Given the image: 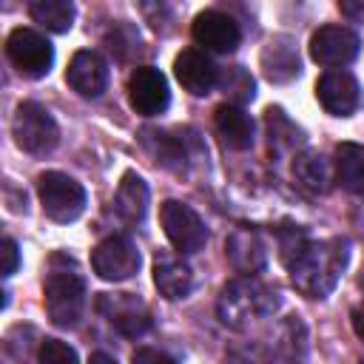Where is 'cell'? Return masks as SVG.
Listing matches in <instances>:
<instances>
[{"label": "cell", "instance_id": "1", "mask_svg": "<svg viewBox=\"0 0 364 364\" xmlns=\"http://www.w3.org/2000/svg\"><path fill=\"white\" fill-rule=\"evenodd\" d=\"M279 247H282V262L290 273L293 287L307 299H324L338 284L350 256L344 239L313 242L299 228L282 230Z\"/></svg>", "mask_w": 364, "mask_h": 364}, {"label": "cell", "instance_id": "2", "mask_svg": "<svg viewBox=\"0 0 364 364\" xmlns=\"http://www.w3.org/2000/svg\"><path fill=\"white\" fill-rule=\"evenodd\" d=\"M276 304H279V299L267 284H262L253 276H242V279H233L222 287L216 310H219V318L225 327L242 330L253 321L273 316Z\"/></svg>", "mask_w": 364, "mask_h": 364}, {"label": "cell", "instance_id": "3", "mask_svg": "<svg viewBox=\"0 0 364 364\" xmlns=\"http://www.w3.org/2000/svg\"><path fill=\"white\" fill-rule=\"evenodd\" d=\"M48 318L57 327H74L85 307V282L77 270H51L43 284Z\"/></svg>", "mask_w": 364, "mask_h": 364}, {"label": "cell", "instance_id": "4", "mask_svg": "<svg viewBox=\"0 0 364 364\" xmlns=\"http://www.w3.org/2000/svg\"><path fill=\"white\" fill-rule=\"evenodd\" d=\"M37 196L43 213L60 225L74 222L85 210V188L60 171H46L37 176Z\"/></svg>", "mask_w": 364, "mask_h": 364}, {"label": "cell", "instance_id": "5", "mask_svg": "<svg viewBox=\"0 0 364 364\" xmlns=\"http://www.w3.org/2000/svg\"><path fill=\"white\" fill-rule=\"evenodd\" d=\"M11 134H14V142L26 154H34V156H46L60 142V128L54 117L48 114V108H43L40 102L17 105L14 119H11Z\"/></svg>", "mask_w": 364, "mask_h": 364}, {"label": "cell", "instance_id": "6", "mask_svg": "<svg viewBox=\"0 0 364 364\" xmlns=\"http://www.w3.org/2000/svg\"><path fill=\"white\" fill-rule=\"evenodd\" d=\"M159 222H162V230L168 236V242L179 250V253H196L205 247L208 242V228L205 222L199 219V213L193 208H188L185 202H176V199H168L162 202L159 208Z\"/></svg>", "mask_w": 364, "mask_h": 364}, {"label": "cell", "instance_id": "7", "mask_svg": "<svg viewBox=\"0 0 364 364\" xmlns=\"http://www.w3.org/2000/svg\"><path fill=\"white\" fill-rule=\"evenodd\" d=\"M6 54H9L11 65L23 77H31V80L46 77L51 71V63H54L51 43L34 28H14L6 40Z\"/></svg>", "mask_w": 364, "mask_h": 364}, {"label": "cell", "instance_id": "8", "mask_svg": "<svg viewBox=\"0 0 364 364\" xmlns=\"http://www.w3.org/2000/svg\"><path fill=\"white\" fill-rule=\"evenodd\" d=\"M97 310L108 318L114 330H119L128 338H139L151 330V310L134 293H100Z\"/></svg>", "mask_w": 364, "mask_h": 364}, {"label": "cell", "instance_id": "9", "mask_svg": "<svg viewBox=\"0 0 364 364\" xmlns=\"http://www.w3.org/2000/svg\"><path fill=\"white\" fill-rule=\"evenodd\" d=\"M91 267L105 282H125L139 270V250L128 236H108L91 250Z\"/></svg>", "mask_w": 364, "mask_h": 364}, {"label": "cell", "instance_id": "10", "mask_svg": "<svg viewBox=\"0 0 364 364\" xmlns=\"http://www.w3.org/2000/svg\"><path fill=\"white\" fill-rule=\"evenodd\" d=\"M361 40L347 26H321L310 37V57L324 68H341L350 65L358 57Z\"/></svg>", "mask_w": 364, "mask_h": 364}, {"label": "cell", "instance_id": "11", "mask_svg": "<svg viewBox=\"0 0 364 364\" xmlns=\"http://www.w3.org/2000/svg\"><path fill=\"white\" fill-rule=\"evenodd\" d=\"M128 102L142 117L162 114L168 108V102H171V91H168L165 74L159 68H154V65L134 68L131 77H128Z\"/></svg>", "mask_w": 364, "mask_h": 364}, {"label": "cell", "instance_id": "12", "mask_svg": "<svg viewBox=\"0 0 364 364\" xmlns=\"http://www.w3.org/2000/svg\"><path fill=\"white\" fill-rule=\"evenodd\" d=\"M193 40L208 51L230 54V51H236L242 31H239L233 17H228L225 11L208 9V11H199L193 17Z\"/></svg>", "mask_w": 364, "mask_h": 364}, {"label": "cell", "instance_id": "13", "mask_svg": "<svg viewBox=\"0 0 364 364\" xmlns=\"http://www.w3.org/2000/svg\"><path fill=\"white\" fill-rule=\"evenodd\" d=\"M316 97L321 108L333 117H350L361 102L358 80L350 71H327L316 82Z\"/></svg>", "mask_w": 364, "mask_h": 364}, {"label": "cell", "instance_id": "14", "mask_svg": "<svg viewBox=\"0 0 364 364\" xmlns=\"http://www.w3.org/2000/svg\"><path fill=\"white\" fill-rule=\"evenodd\" d=\"M173 74L176 80L182 82L185 91L196 94V97H205L213 91V85L219 82V68L210 63L208 54L196 51V48H185L176 54L173 60Z\"/></svg>", "mask_w": 364, "mask_h": 364}, {"label": "cell", "instance_id": "15", "mask_svg": "<svg viewBox=\"0 0 364 364\" xmlns=\"http://www.w3.org/2000/svg\"><path fill=\"white\" fill-rule=\"evenodd\" d=\"M65 82L80 97H100L108 85V65L97 51H77L65 68Z\"/></svg>", "mask_w": 364, "mask_h": 364}, {"label": "cell", "instance_id": "16", "mask_svg": "<svg viewBox=\"0 0 364 364\" xmlns=\"http://www.w3.org/2000/svg\"><path fill=\"white\" fill-rule=\"evenodd\" d=\"M225 256L230 262V267L236 273H245V276H253L264 267V245L259 239L256 230L250 228H233L228 242H225Z\"/></svg>", "mask_w": 364, "mask_h": 364}, {"label": "cell", "instance_id": "17", "mask_svg": "<svg viewBox=\"0 0 364 364\" xmlns=\"http://www.w3.org/2000/svg\"><path fill=\"white\" fill-rule=\"evenodd\" d=\"M154 284L165 299H185L193 287V270L171 250H159L154 256Z\"/></svg>", "mask_w": 364, "mask_h": 364}, {"label": "cell", "instance_id": "18", "mask_svg": "<svg viewBox=\"0 0 364 364\" xmlns=\"http://www.w3.org/2000/svg\"><path fill=\"white\" fill-rule=\"evenodd\" d=\"M142 148L154 156V162L171 168V171H185L188 168V136L182 134H168L159 128H142L139 134Z\"/></svg>", "mask_w": 364, "mask_h": 364}, {"label": "cell", "instance_id": "19", "mask_svg": "<svg viewBox=\"0 0 364 364\" xmlns=\"http://www.w3.org/2000/svg\"><path fill=\"white\" fill-rule=\"evenodd\" d=\"M213 125L219 139L233 148V151H245L253 145V119L239 108V105H219L213 114Z\"/></svg>", "mask_w": 364, "mask_h": 364}, {"label": "cell", "instance_id": "20", "mask_svg": "<svg viewBox=\"0 0 364 364\" xmlns=\"http://www.w3.org/2000/svg\"><path fill=\"white\" fill-rule=\"evenodd\" d=\"M262 68L270 82H287V80L299 77L301 63H299L296 46L287 37H273L262 51Z\"/></svg>", "mask_w": 364, "mask_h": 364}, {"label": "cell", "instance_id": "21", "mask_svg": "<svg viewBox=\"0 0 364 364\" xmlns=\"http://www.w3.org/2000/svg\"><path fill=\"white\" fill-rule=\"evenodd\" d=\"M114 205H117L119 219H125L128 225L142 222L145 219V210H148V185H145V179L139 173L128 171L122 176V182H119V188H117Z\"/></svg>", "mask_w": 364, "mask_h": 364}, {"label": "cell", "instance_id": "22", "mask_svg": "<svg viewBox=\"0 0 364 364\" xmlns=\"http://www.w3.org/2000/svg\"><path fill=\"white\" fill-rule=\"evenodd\" d=\"M336 179L353 193L364 191V145L341 142L336 148Z\"/></svg>", "mask_w": 364, "mask_h": 364}, {"label": "cell", "instance_id": "23", "mask_svg": "<svg viewBox=\"0 0 364 364\" xmlns=\"http://www.w3.org/2000/svg\"><path fill=\"white\" fill-rule=\"evenodd\" d=\"M293 173H296V179H299L307 191H313V193H327V188H330V165H327V159H324L321 154H316V151L299 154L296 162H293Z\"/></svg>", "mask_w": 364, "mask_h": 364}, {"label": "cell", "instance_id": "24", "mask_svg": "<svg viewBox=\"0 0 364 364\" xmlns=\"http://www.w3.org/2000/svg\"><path fill=\"white\" fill-rule=\"evenodd\" d=\"M28 14L34 23H40L43 28L57 31V34L68 31L74 23V6L68 0H34Z\"/></svg>", "mask_w": 364, "mask_h": 364}, {"label": "cell", "instance_id": "25", "mask_svg": "<svg viewBox=\"0 0 364 364\" xmlns=\"http://www.w3.org/2000/svg\"><path fill=\"white\" fill-rule=\"evenodd\" d=\"M273 350L279 355V364H301L307 344H304V324L299 318L284 321V327L279 330V338L273 341Z\"/></svg>", "mask_w": 364, "mask_h": 364}, {"label": "cell", "instance_id": "26", "mask_svg": "<svg viewBox=\"0 0 364 364\" xmlns=\"http://www.w3.org/2000/svg\"><path fill=\"white\" fill-rule=\"evenodd\" d=\"M225 364H279L273 344L264 341H239L225 353Z\"/></svg>", "mask_w": 364, "mask_h": 364}, {"label": "cell", "instance_id": "27", "mask_svg": "<svg viewBox=\"0 0 364 364\" xmlns=\"http://www.w3.org/2000/svg\"><path fill=\"white\" fill-rule=\"evenodd\" d=\"M222 88H225V94H230L236 102H245V100H250L253 97V80H250V74L242 68V65H233V68H228L225 74H222Z\"/></svg>", "mask_w": 364, "mask_h": 364}, {"label": "cell", "instance_id": "28", "mask_svg": "<svg viewBox=\"0 0 364 364\" xmlns=\"http://www.w3.org/2000/svg\"><path fill=\"white\" fill-rule=\"evenodd\" d=\"M40 364H77V353L60 338H46L40 344Z\"/></svg>", "mask_w": 364, "mask_h": 364}, {"label": "cell", "instance_id": "29", "mask_svg": "<svg viewBox=\"0 0 364 364\" xmlns=\"http://www.w3.org/2000/svg\"><path fill=\"white\" fill-rule=\"evenodd\" d=\"M20 264V253H17V242L14 239H6L3 242V276H11Z\"/></svg>", "mask_w": 364, "mask_h": 364}, {"label": "cell", "instance_id": "30", "mask_svg": "<svg viewBox=\"0 0 364 364\" xmlns=\"http://www.w3.org/2000/svg\"><path fill=\"white\" fill-rule=\"evenodd\" d=\"M134 364H173V358H168L165 353H159L154 347H142L134 353Z\"/></svg>", "mask_w": 364, "mask_h": 364}, {"label": "cell", "instance_id": "31", "mask_svg": "<svg viewBox=\"0 0 364 364\" xmlns=\"http://www.w3.org/2000/svg\"><path fill=\"white\" fill-rule=\"evenodd\" d=\"M350 318H353V330H355V336L364 341V304H358V307L353 310Z\"/></svg>", "mask_w": 364, "mask_h": 364}, {"label": "cell", "instance_id": "32", "mask_svg": "<svg viewBox=\"0 0 364 364\" xmlns=\"http://www.w3.org/2000/svg\"><path fill=\"white\" fill-rule=\"evenodd\" d=\"M88 364H117V358L108 355V353H94V355L88 358Z\"/></svg>", "mask_w": 364, "mask_h": 364}]
</instances>
